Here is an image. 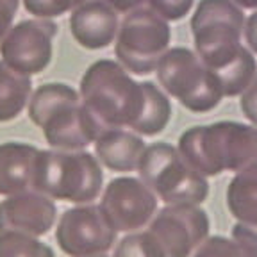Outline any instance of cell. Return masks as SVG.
<instances>
[{"label":"cell","instance_id":"1","mask_svg":"<svg viewBox=\"0 0 257 257\" xmlns=\"http://www.w3.org/2000/svg\"><path fill=\"white\" fill-rule=\"evenodd\" d=\"M177 150L202 177L239 172L257 163V127L239 121H216L186 128Z\"/></svg>","mask_w":257,"mask_h":257},{"label":"cell","instance_id":"2","mask_svg":"<svg viewBox=\"0 0 257 257\" xmlns=\"http://www.w3.org/2000/svg\"><path fill=\"white\" fill-rule=\"evenodd\" d=\"M27 114L41 128L52 150H86L104 128L80 102L79 91L64 82H47L32 91Z\"/></svg>","mask_w":257,"mask_h":257},{"label":"cell","instance_id":"3","mask_svg":"<svg viewBox=\"0 0 257 257\" xmlns=\"http://www.w3.org/2000/svg\"><path fill=\"white\" fill-rule=\"evenodd\" d=\"M80 102L104 131L131 128L143 107V86L118 61L89 64L80 79Z\"/></svg>","mask_w":257,"mask_h":257},{"label":"cell","instance_id":"4","mask_svg":"<svg viewBox=\"0 0 257 257\" xmlns=\"http://www.w3.org/2000/svg\"><path fill=\"white\" fill-rule=\"evenodd\" d=\"M34 191L75 205L93 204L104 191V172L86 150H41Z\"/></svg>","mask_w":257,"mask_h":257},{"label":"cell","instance_id":"5","mask_svg":"<svg viewBox=\"0 0 257 257\" xmlns=\"http://www.w3.org/2000/svg\"><path fill=\"white\" fill-rule=\"evenodd\" d=\"M245 15L232 0H200L191 16L195 54L211 72L227 68L243 50Z\"/></svg>","mask_w":257,"mask_h":257},{"label":"cell","instance_id":"6","mask_svg":"<svg viewBox=\"0 0 257 257\" xmlns=\"http://www.w3.org/2000/svg\"><path fill=\"white\" fill-rule=\"evenodd\" d=\"M136 172L165 205H200L209 197L207 179L186 163L177 147L165 141L147 145Z\"/></svg>","mask_w":257,"mask_h":257},{"label":"cell","instance_id":"7","mask_svg":"<svg viewBox=\"0 0 257 257\" xmlns=\"http://www.w3.org/2000/svg\"><path fill=\"white\" fill-rule=\"evenodd\" d=\"M156 73L161 89L191 112L213 111L223 98L220 79L202 63L195 50L168 48L157 63Z\"/></svg>","mask_w":257,"mask_h":257},{"label":"cell","instance_id":"8","mask_svg":"<svg viewBox=\"0 0 257 257\" xmlns=\"http://www.w3.org/2000/svg\"><path fill=\"white\" fill-rule=\"evenodd\" d=\"M172 29L166 20L149 8H140L125 15L114 40L118 63L134 75H150L170 48Z\"/></svg>","mask_w":257,"mask_h":257},{"label":"cell","instance_id":"9","mask_svg":"<svg viewBox=\"0 0 257 257\" xmlns=\"http://www.w3.org/2000/svg\"><path fill=\"white\" fill-rule=\"evenodd\" d=\"M56 223V243L70 257L105 255L114 248L118 232L105 220L100 205H73Z\"/></svg>","mask_w":257,"mask_h":257},{"label":"cell","instance_id":"10","mask_svg":"<svg viewBox=\"0 0 257 257\" xmlns=\"http://www.w3.org/2000/svg\"><path fill=\"white\" fill-rule=\"evenodd\" d=\"M56 34L52 20L29 18L13 25L0 40V61L25 77L38 75L52 61Z\"/></svg>","mask_w":257,"mask_h":257},{"label":"cell","instance_id":"11","mask_svg":"<svg viewBox=\"0 0 257 257\" xmlns=\"http://www.w3.org/2000/svg\"><path fill=\"white\" fill-rule=\"evenodd\" d=\"M211 221L200 205L175 204L157 209L147 230L154 236L165 257H191L209 237Z\"/></svg>","mask_w":257,"mask_h":257},{"label":"cell","instance_id":"12","mask_svg":"<svg viewBox=\"0 0 257 257\" xmlns=\"http://www.w3.org/2000/svg\"><path fill=\"white\" fill-rule=\"evenodd\" d=\"M157 197L140 177H114L104 186L100 209L116 232L131 234L149 227L157 213Z\"/></svg>","mask_w":257,"mask_h":257},{"label":"cell","instance_id":"13","mask_svg":"<svg viewBox=\"0 0 257 257\" xmlns=\"http://www.w3.org/2000/svg\"><path fill=\"white\" fill-rule=\"evenodd\" d=\"M57 205L38 191H25L0 202V232L47 236L56 227Z\"/></svg>","mask_w":257,"mask_h":257},{"label":"cell","instance_id":"14","mask_svg":"<svg viewBox=\"0 0 257 257\" xmlns=\"http://www.w3.org/2000/svg\"><path fill=\"white\" fill-rule=\"evenodd\" d=\"M70 32L86 50H102L114 43L120 29L118 13L104 0H88L70 15Z\"/></svg>","mask_w":257,"mask_h":257},{"label":"cell","instance_id":"15","mask_svg":"<svg viewBox=\"0 0 257 257\" xmlns=\"http://www.w3.org/2000/svg\"><path fill=\"white\" fill-rule=\"evenodd\" d=\"M41 149L24 141L0 143V195L34 191Z\"/></svg>","mask_w":257,"mask_h":257},{"label":"cell","instance_id":"16","mask_svg":"<svg viewBox=\"0 0 257 257\" xmlns=\"http://www.w3.org/2000/svg\"><path fill=\"white\" fill-rule=\"evenodd\" d=\"M95 157L111 172L131 173L140 166L147 143L143 138L127 128H107L93 143Z\"/></svg>","mask_w":257,"mask_h":257},{"label":"cell","instance_id":"17","mask_svg":"<svg viewBox=\"0 0 257 257\" xmlns=\"http://www.w3.org/2000/svg\"><path fill=\"white\" fill-rule=\"evenodd\" d=\"M141 86H143V107L138 120L128 131H133L141 138H154L168 127L172 120V102L168 95L150 80L141 82Z\"/></svg>","mask_w":257,"mask_h":257},{"label":"cell","instance_id":"18","mask_svg":"<svg viewBox=\"0 0 257 257\" xmlns=\"http://www.w3.org/2000/svg\"><path fill=\"white\" fill-rule=\"evenodd\" d=\"M227 207L241 223H257V163L234 173L227 191Z\"/></svg>","mask_w":257,"mask_h":257},{"label":"cell","instance_id":"19","mask_svg":"<svg viewBox=\"0 0 257 257\" xmlns=\"http://www.w3.org/2000/svg\"><path fill=\"white\" fill-rule=\"evenodd\" d=\"M32 80L0 61V123L16 120L27 109L32 95Z\"/></svg>","mask_w":257,"mask_h":257},{"label":"cell","instance_id":"20","mask_svg":"<svg viewBox=\"0 0 257 257\" xmlns=\"http://www.w3.org/2000/svg\"><path fill=\"white\" fill-rule=\"evenodd\" d=\"M223 96H237L245 91L257 77V61L248 48H243L232 63L216 73Z\"/></svg>","mask_w":257,"mask_h":257},{"label":"cell","instance_id":"21","mask_svg":"<svg viewBox=\"0 0 257 257\" xmlns=\"http://www.w3.org/2000/svg\"><path fill=\"white\" fill-rule=\"evenodd\" d=\"M0 257H56V252L40 237L20 232H0Z\"/></svg>","mask_w":257,"mask_h":257},{"label":"cell","instance_id":"22","mask_svg":"<svg viewBox=\"0 0 257 257\" xmlns=\"http://www.w3.org/2000/svg\"><path fill=\"white\" fill-rule=\"evenodd\" d=\"M191 257H257V250L234 237L209 236Z\"/></svg>","mask_w":257,"mask_h":257},{"label":"cell","instance_id":"23","mask_svg":"<svg viewBox=\"0 0 257 257\" xmlns=\"http://www.w3.org/2000/svg\"><path fill=\"white\" fill-rule=\"evenodd\" d=\"M112 257H165L161 246L149 230L125 234L114 246Z\"/></svg>","mask_w":257,"mask_h":257},{"label":"cell","instance_id":"24","mask_svg":"<svg viewBox=\"0 0 257 257\" xmlns=\"http://www.w3.org/2000/svg\"><path fill=\"white\" fill-rule=\"evenodd\" d=\"M24 8L29 15L41 20H52L61 15L72 13L80 4H84L88 0H22Z\"/></svg>","mask_w":257,"mask_h":257},{"label":"cell","instance_id":"25","mask_svg":"<svg viewBox=\"0 0 257 257\" xmlns=\"http://www.w3.org/2000/svg\"><path fill=\"white\" fill-rule=\"evenodd\" d=\"M195 0H147V8L154 11L163 20L179 22L193 9Z\"/></svg>","mask_w":257,"mask_h":257},{"label":"cell","instance_id":"26","mask_svg":"<svg viewBox=\"0 0 257 257\" xmlns=\"http://www.w3.org/2000/svg\"><path fill=\"white\" fill-rule=\"evenodd\" d=\"M239 109L245 118L257 127V77L252 84L239 95Z\"/></svg>","mask_w":257,"mask_h":257},{"label":"cell","instance_id":"27","mask_svg":"<svg viewBox=\"0 0 257 257\" xmlns=\"http://www.w3.org/2000/svg\"><path fill=\"white\" fill-rule=\"evenodd\" d=\"M18 8H20V0H0V40L13 27Z\"/></svg>","mask_w":257,"mask_h":257},{"label":"cell","instance_id":"28","mask_svg":"<svg viewBox=\"0 0 257 257\" xmlns=\"http://www.w3.org/2000/svg\"><path fill=\"white\" fill-rule=\"evenodd\" d=\"M230 237L243 241V243H246V245L257 250V223H241V221H237L232 227Z\"/></svg>","mask_w":257,"mask_h":257},{"label":"cell","instance_id":"29","mask_svg":"<svg viewBox=\"0 0 257 257\" xmlns=\"http://www.w3.org/2000/svg\"><path fill=\"white\" fill-rule=\"evenodd\" d=\"M243 34H245V41H246V45H248V50L257 56V11L252 13V15L246 18Z\"/></svg>","mask_w":257,"mask_h":257},{"label":"cell","instance_id":"30","mask_svg":"<svg viewBox=\"0 0 257 257\" xmlns=\"http://www.w3.org/2000/svg\"><path fill=\"white\" fill-rule=\"evenodd\" d=\"M105 4H109L116 13H131L136 11L140 8H145L147 0H104Z\"/></svg>","mask_w":257,"mask_h":257},{"label":"cell","instance_id":"31","mask_svg":"<svg viewBox=\"0 0 257 257\" xmlns=\"http://www.w3.org/2000/svg\"><path fill=\"white\" fill-rule=\"evenodd\" d=\"M239 9H257V0H232Z\"/></svg>","mask_w":257,"mask_h":257},{"label":"cell","instance_id":"32","mask_svg":"<svg viewBox=\"0 0 257 257\" xmlns=\"http://www.w3.org/2000/svg\"><path fill=\"white\" fill-rule=\"evenodd\" d=\"M95 257H109V255H107V253H105V255H95Z\"/></svg>","mask_w":257,"mask_h":257}]
</instances>
